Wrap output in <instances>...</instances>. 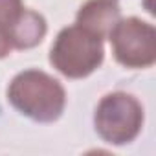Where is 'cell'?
Segmentation results:
<instances>
[{
    "instance_id": "6da1fadb",
    "label": "cell",
    "mask_w": 156,
    "mask_h": 156,
    "mask_svg": "<svg viewBox=\"0 0 156 156\" xmlns=\"http://www.w3.org/2000/svg\"><path fill=\"white\" fill-rule=\"evenodd\" d=\"M8 101L22 116L37 123L57 121L66 107L64 87L42 70H24L8 87Z\"/></svg>"
},
{
    "instance_id": "7a4b0ae2",
    "label": "cell",
    "mask_w": 156,
    "mask_h": 156,
    "mask_svg": "<svg viewBox=\"0 0 156 156\" xmlns=\"http://www.w3.org/2000/svg\"><path fill=\"white\" fill-rule=\"evenodd\" d=\"M103 39L79 24L62 28L50 48L51 66L68 79H85L103 64Z\"/></svg>"
},
{
    "instance_id": "3957f363",
    "label": "cell",
    "mask_w": 156,
    "mask_h": 156,
    "mask_svg": "<svg viewBox=\"0 0 156 156\" xmlns=\"http://www.w3.org/2000/svg\"><path fill=\"white\" fill-rule=\"evenodd\" d=\"M143 107L132 94L110 92L101 98L94 112V127L98 136L110 145L132 143L143 129Z\"/></svg>"
},
{
    "instance_id": "277c9868",
    "label": "cell",
    "mask_w": 156,
    "mask_h": 156,
    "mask_svg": "<svg viewBox=\"0 0 156 156\" xmlns=\"http://www.w3.org/2000/svg\"><path fill=\"white\" fill-rule=\"evenodd\" d=\"M114 59L125 68H149L156 62V30L138 17L119 19L108 33Z\"/></svg>"
},
{
    "instance_id": "5b68a950",
    "label": "cell",
    "mask_w": 156,
    "mask_h": 156,
    "mask_svg": "<svg viewBox=\"0 0 156 156\" xmlns=\"http://www.w3.org/2000/svg\"><path fill=\"white\" fill-rule=\"evenodd\" d=\"M119 19L121 8L118 0H87L77 11L75 24L105 41Z\"/></svg>"
},
{
    "instance_id": "8992f818",
    "label": "cell",
    "mask_w": 156,
    "mask_h": 156,
    "mask_svg": "<svg viewBox=\"0 0 156 156\" xmlns=\"http://www.w3.org/2000/svg\"><path fill=\"white\" fill-rule=\"evenodd\" d=\"M46 31H48L46 19L41 13L24 8V11L20 13V17L17 19V22L11 28L13 48H17V50L35 48L37 44L42 42V39L46 37Z\"/></svg>"
},
{
    "instance_id": "52a82bcc",
    "label": "cell",
    "mask_w": 156,
    "mask_h": 156,
    "mask_svg": "<svg viewBox=\"0 0 156 156\" xmlns=\"http://www.w3.org/2000/svg\"><path fill=\"white\" fill-rule=\"evenodd\" d=\"M22 11H24L22 0H0V26H6L11 33V28Z\"/></svg>"
},
{
    "instance_id": "ba28073f",
    "label": "cell",
    "mask_w": 156,
    "mask_h": 156,
    "mask_svg": "<svg viewBox=\"0 0 156 156\" xmlns=\"http://www.w3.org/2000/svg\"><path fill=\"white\" fill-rule=\"evenodd\" d=\"M13 50L11 42V33L6 26H0V59H6Z\"/></svg>"
}]
</instances>
